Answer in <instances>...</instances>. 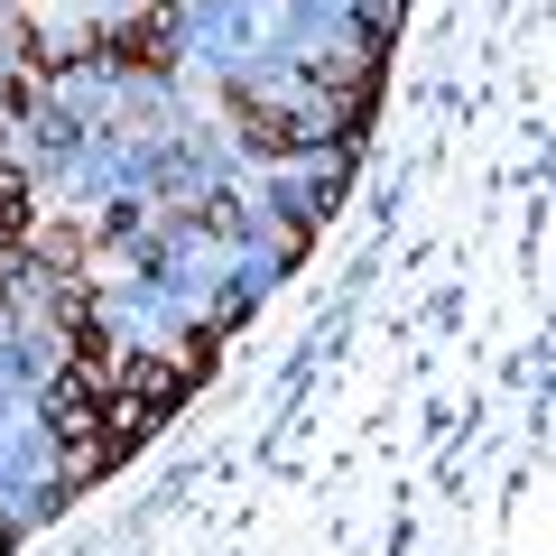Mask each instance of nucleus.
I'll return each mask as SVG.
<instances>
[{
	"mask_svg": "<svg viewBox=\"0 0 556 556\" xmlns=\"http://www.w3.org/2000/svg\"><path fill=\"white\" fill-rule=\"evenodd\" d=\"M177 28H186L177 0H139V20L112 38V56H121V65H139V75H159V65H177Z\"/></svg>",
	"mask_w": 556,
	"mask_h": 556,
	"instance_id": "f257e3e1",
	"label": "nucleus"
},
{
	"mask_svg": "<svg viewBox=\"0 0 556 556\" xmlns=\"http://www.w3.org/2000/svg\"><path fill=\"white\" fill-rule=\"evenodd\" d=\"M232 112L241 121H251V149H278V159H288V149H298V121H288V112H269V102H260V93H232Z\"/></svg>",
	"mask_w": 556,
	"mask_h": 556,
	"instance_id": "7ed1b4c3",
	"label": "nucleus"
},
{
	"mask_svg": "<svg viewBox=\"0 0 556 556\" xmlns=\"http://www.w3.org/2000/svg\"><path fill=\"white\" fill-rule=\"evenodd\" d=\"M38 223H28V177L10 159H0V241H28Z\"/></svg>",
	"mask_w": 556,
	"mask_h": 556,
	"instance_id": "20e7f679",
	"label": "nucleus"
},
{
	"mask_svg": "<svg viewBox=\"0 0 556 556\" xmlns=\"http://www.w3.org/2000/svg\"><path fill=\"white\" fill-rule=\"evenodd\" d=\"M28 260H38L56 288H75V278H84V232H75V223H56V232H28Z\"/></svg>",
	"mask_w": 556,
	"mask_h": 556,
	"instance_id": "f03ea898",
	"label": "nucleus"
}]
</instances>
